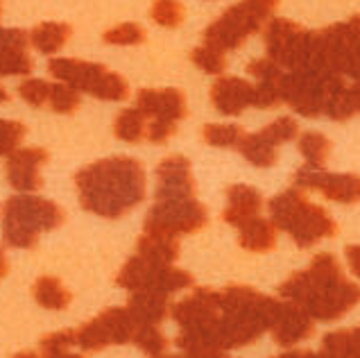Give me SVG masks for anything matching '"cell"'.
<instances>
[{"label":"cell","instance_id":"6da1fadb","mask_svg":"<svg viewBox=\"0 0 360 358\" xmlns=\"http://www.w3.org/2000/svg\"><path fill=\"white\" fill-rule=\"evenodd\" d=\"M79 202L96 216L116 220L146 200V170L131 157H111L91 163L75 175Z\"/></svg>","mask_w":360,"mask_h":358},{"label":"cell","instance_id":"7a4b0ae2","mask_svg":"<svg viewBox=\"0 0 360 358\" xmlns=\"http://www.w3.org/2000/svg\"><path fill=\"white\" fill-rule=\"evenodd\" d=\"M222 313L215 322V333L224 352L254 343L276 320L281 302L265 298L250 286H227L220 290Z\"/></svg>","mask_w":360,"mask_h":358},{"label":"cell","instance_id":"3957f363","mask_svg":"<svg viewBox=\"0 0 360 358\" xmlns=\"http://www.w3.org/2000/svg\"><path fill=\"white\" fill-rule=\"evenodd\" d=\"M66 213L55 202L32 196H14L3 209V238L9 248H34L44 231L61 227Z\"/></svg>","mask_w":360,"mask_h":358},{"label":"cell","instance_id":"277c9868","mask_svg":"<svg viewBox=\"0 0 360 358\" xmlns=\"http://www.w3.org/2000/svg\"><path fill=\"white\" fill-rule=\"evenodd\" d=\"M267 57L285 68H306L311 59V32L288 18H272L265 30Z\"/></svg>","mask_w":360,"mask_h":358},{"label":"cell","instance_id":"5b68a950","mask_svg":"<svg viewBox=\"0 0 360 358\" xmlns=\"http://www.w3.org/2000/svg\"><path fill=\"white\" fill-rule=\"evenodd\" d=\"M207 224V209L195 198L157 200L146 218V231H163L179 236L193 234Z\"/></svg>","mask_w":360,"mask_h":358},{"label":"cell","instance_id":"8992f818","mask_svg":"<svg viewBox=\"0 0 360 358\" xmlns=\"http://www.w3.org/2000/svg\"><path fill=\"white\" fill-rule=\"evenodd\" d=\"M281 100L302 116L317 118L326 102V75L313 68H292L281 77Z\"/></svg>","mask_w":360,"mask_h":358},{"label":"cell","instance_id":"52a82bcc","mask_svg":"<svg viewBox=\"0 0 360 358\" xmlns=\"http://www.w3.org/2000/svg\"><path fill=\"white\" fill-rule=\"evenodd\" d=\"M261 25H263V20L240 0L238 5L229 7L218 20H213V23L207 27V32H204V44L218 48L222 53L224 50H236L245 44L247 37L259 32Z\"/></svg>","mask_w":360,"mask_h":358},{"label":"cell","instance_id":"ba28073f","mask_svg":"<svg viewBox=\"0 0 360 358\" xmlns=\"http://www.w3.org/2000/svg\"><path fill=\"white\" fill-rule=\"evenodd\" d=\"M342 277H345L342 268L333 254H317L311 263V268L304 272L290 274V277L279 286V293L283 300H290L295 304L304 306L322 286L333 283Z\"/></svg>","mask_w":360,"mask_h":358},{"label":"cell","instance_id":"9c48e42d","mask_svg":"<svg viewBox=\"0 0 360 358\" xmlns=\"http://www.w3.org/2000/svg\"><path fill=\"white\" fill-rule=\"evenodd\" d=\"M356 304H360V286L354 281H347L345 277L333 283H326L317 290L311 300L304 304L313 320L333 322L349 313Z\"/></svg>","mask_w":360,"mask_h":358},{"label":"cell","instance_id":"30bf717a","mask_svg":"<svg viewBox=\"0 0 360 358\" xmlns=\"http://www.w3.org/2000/svg\"><path fill=\"white\" fill-rule=\"evenodd\" d=\"M295 184L300 188H317L331 202H356L360 200V177L342 172H324V168L304 166L295 172Z\"/></svg>","mask_w":360,"mask_h":358},{"label":"cell","instance_id":"8fae6325","mask_svg":"<svg viewBox=\"0 0 360 358\" xmlns=\"http://www.w3.org/2000/svg\"><path fill=\"white\" fill-rule=\"evenodd\" d=\"M172 318L181 329H209L222 313V300L218 290L198 288L191 298L170 306Z\"/></svg>","mask_w":360,"mask_h":358},{"label":"cell","instance_id":"7c38bea8","mask_svg":"<svg viewBox=\"0 0 360 358\" xmlns=\"http://www.w3.org/2000/svg\"><path fill=\"white\" fill-rule=\"evenodd\" d=\"M285 231L292 236L297 248L306 250L322 238H333L338 234V224L322 207L306 202L300 209V213L295 216V220L288 224Z\"/></svg>","mask_w":360,"mask_h":358},{"label":"cell","instance_id":"4fadbf2b","mask_svg":"<svg viewBox=\"0 0 360 358\" xmlns=\"http://www.w3.org/2000/svg\"><path fill=\"white\" fill-rule=\"evenodd\" d=\"M195 198V179L191 161L181 155L163 159L157 168V200Z\"/></svg>","mask_w":360,"mask_h":358},{"label":"cell","instance_id":"5bb4252c","mask_svg":"<svg viewBox=\"0 0 360 358\" xmlns=\"http://www.w3.org/2000/svg\"><path fill=\"white\" fill-rule=\"evenodd\" d=\"M136 107L146 118L177 125L186 116V96L179 89H143L136 96Z\"/></svg>","mask_w":360,"mask_h":358},{"label":"cell","instance_id":"9a60e30c","mask_svg":"<svg viewBox=\"0 0 360 358\" xmlns=\"http://www.w3.org/2000/svg\"><path fill=\"white\" fill-rule=\"evenodd\" d=\"M50 159L44 148H20L9 155L7 161V181L16 191L32 193L41 188L39 168Z\"/></svg>","mask_w":360,"mask_h":358},{"label":"cell","instance_id":"2e32d148","mask_svg":"<svg viewBox=\"0 0 360 358\" xmlns=\"http://www.w3.org/2000/svg\"><path fill=\"white\" fill-rule=\"evenodd\" d=\"M48 73L59 82H66V84H70L77 91H84V94L94 96V91L100 84V79L105 77L109 70L102 64H94V61L55 57V59H50Z\"/></svg>","mask_w":360,"mask_h":358},{"label":"cell","instance_id":"e0dca14e","mask_svg":"<svg viewBox=\"0 0 360 358\" xmlns=\"http://www.w3.org/2000/svg\"><path fill=\"white\" fill-rule=\"evenodd\" d=\"M270 329L279 347H295L313 333V318L304 306L288 300L279 306V313H276V320Z\"/></svg>","mask_w":360,"mask_h":358},{"label":"cell","instance_id":"ac0fdd59","mask_svg":"<svg viewBox=\"0 0 360 358\" xmlns=\"http://www.w3.org/2000/svg\"><path fill=\"white\" fill-rule=\"evenodd\" d=\"M254 84L243 77H218L211 89L213 107L224 116H238L247 107H252Z\"/></svg>","mask_w":360,"mask_h":358},{"label":"cell","instance_id":"d6986e66","mask_svg":"<svg viewBox=\"0 0 360 358\" xmlns=\"http://www.w3.org/2000/svg\"><path fill=\"white\" fill-rule=\"evenodd\" d=\"M261 202V193L256 188L245 186V184H233L227 188V209H224L222 218L233 227H243L245 222L259 216L263 207Z\"/></svg>","mask_w":360,"mask_h":358},{"label":"cell","instance_id":"ffe728a7","mask_svg":"<svg viewBox=\"0 0 360 358\" xmlns=\"http://www.w3.org/2000/svg\"><path fill=\"white\" fill-rule=\"evenodd\" d=\"M168 293L161 290H136L131 293L127 309L139 324H161L170 311Z\"/></svg>","mask_w":360,"mask_h":358},{"label":"cell","instance_id":"44dd1931","mask_svg":"<svg viewBox=\"0 0 360 358\" xmlns=\"http://www.w3.org/2000/svg\"><path fill=\"white\" fill-rule=\"evenodd\" d=\"M139 257L157 265H172L179 257V241L172 234L163 231H146L139 238Z\"/></svg>","mask_w":360,"mask_h":358},{"label":"cell","instance_id":"7402d4cb","mask_svg":"<svg viewBox=\"0 0 360 358\" xmlns=\"http://www.w3.org/2000/svg\"><path fill=\"white\" fill-rule=\"evenodd\" d=\"M240 229L238 243L240 248L250 250V252H270L276 245V224L272 220H263V218H252L250 222H245Z\"/></svg>","mask_w":360,"mask_h":358},{"label":"cell","instance_id":"603a6c76","mask_svg":"<svg viewBox=\"0 0 360 358\" xmlns=\"http://www.w3.org/2000/svg\"><path fill=\"white\" fill-rule=\"evenodd\" d=\"M98 320L105 326L109 345H127L134 340V333L139 329V322L134 320L129 309H107L98 315Z\"/></svg>","mask_w":360,"mask_h":358},{"label":"cell","instance_id":"cb8c5ba5","mask_svg":"<svg viewBox=\"0 0 360 358\" xmlns=\"http://www.w3.org/2000/svg\"><path fill=\"white\" fill-rule=\"evenodd\" d=\"M73 34V27L66 23H55V20H48V23L37 25L32 32H30V44H32L39 53L44 55H55L61 48L66 46V41Z\"/></svg>","mask_w":360,"mask_h":358},{"label":"cell","instance_id":"d4e9b609","mask_svg":"<svg viewBox=\"0 0 360 358\" xmlns=\"http://www.w3.org/2000/svg\"><path fill=\"white\" fill-rule=\"evenodd\" d=\"M238 150L252 166H259V168H270L276 161V143L267 136L265 132L245 134L238 143Z\"/></svg>","mask_w":360,"mask_h":358},{"label":"cell","instance_id":"484cf974","mask_svg":"<svg viewBox=\"0 0 360 358\" xmlns=\"http://www.w3.org/2000/svg\"><path fill=\"white\" fill-rule=\"evenodd\" d=\"M308 202V198L304 196V191L297 188H288L283 193H279L272 202H270V220L276 224V229H288V224L295 220V216L300 213V209Z\"/></svg>","mask_w":360,"mask_h":358},{"label":"cell","instance_id":"4316f807","mask_svg":"<svg viewBox=\"0 0 360 358\" xmlns=\"http://www.w3.org/2000/svg\"><path fill=\"white\" fill-rule=\"evenodd\" d=\"M34 300L44 306V309L50 311H64L66 306L73 302V295H70L64 283H61L57 277H41L34 283Z\"/></svg>","mask_w":360,"mask_h":358},{"label":"cell","instance_id":"83f0119b","mask_svg":"<svg viewBox=\"0 0 360 358\" xmlns=\"http://www.w3.org/2000/svg\"><path fill=\"white\" fill-rule=\"evenodd\" d=\"M322 354L331 358H360V326L352 331H333L324 335Z\"/></svg>","mask_w":360,"mask_h":358},{"label":"cell","instance_id":"f1b7e54d","mask_svg":"<svg viewBox=\"0 0 360 358\" xmlns=\"http://www.w3.org/2000/svg\"><path fill=\"white\" fill-rule=\"evenodd\" d=\"M146 116H143V111L136 107V109H125L120 111L116 122H114V132L120 141L125 143H139L143 136H146Z\"/></svg>","mask_w":360,"mask_h":358},{"label":"cell","instance_id":"f546056e","mask_svg":"<svg viewBox=\"0 0 360 358\" xmlns=\"http://www.w3.org/2000/svg\"><path fill=\"white\" fill-rule=\"evenodd\" d=\"M328 148L331 143L324 134H317V132H306L300 136V152L306 159V166L313 168H324L326 157H328Z\"/></svg>","mask_w":360,"mask_h":358},{"label":"cell","instance_id":"4dcf8cb0","mask_svg":"<svg viewBox=\"0 0 360 358\" xmlns=\"http://www.w3.org/2000/svg\"><path fill=\"white\" fill-rule=\"evenodd\" d=\"M73 347H77V331H73V329L55 331V333H48L41 338V354L50 356V358L70 356L73 354Z\"/></svg>","mask_w":360,"mask_h":358},{"label":"cell","instance_id":"1f68e13d","mask_svg":"<svg viewBox=\"0 0 360 358\" xmlns=\"http://www.w3.org/2000/svg\"><path fill=\"white\" fill-rule=\"evenodd\" d=\"M30 73H32V59L27 57L25 48L0 50V77L30 75Z\"/></svg>","mask_w":360,"mask_h":358},{"label":"cell","instance_id":"d6a6232c","mask_svg":"<svg viewBox=\"0 0 360 358\" xmlns=\"http://www.w3.org/2000/svg\"><path fill=\"white\" fill-rule=\"evenodd\" d=\"M191 59H193L195 66L202 68L204 73H209V75H222L224 68H227V59H224V53H222V50H218V48L209 46V44L195 48L193 53H191Z\"/></svg>","mask_w":360,"mask_h":358},{"label":"cell","instance_id":"836d02e7","mask_svg":"<svg viewBox=\"0 0 360 358\" xmlns=\"http://www.w3.org/2000/svg\"><path fill=\"white\" fill-rule=\"evenodd\" d=\"M50 107L57 114H73V111L79 107V91L73 89L66 82H59V84H50Z\"/></svg>","mask_w":360,"mask_h":358},{"label":"cell","instance_id":"e575fe53","mask_svg":"<svg viewBox=\"0 0 360 358\" xmlns=\"http://www.w3.org/2000/svg\"><path fill=\"white\" fill-rule=\"evenodd\" d=\"M139 345L141 352H146L148 356H161L166 352V335H163L157 324H139L136 333H134V340Z\"/></svg>","mask_w":360,"mask_h":358},{"label":"cell","instance_id":"d590c367","mask_svg":"<svg viewBox=\"0 0 360 358\" xmlns=\"http://www.w3.org/2000/svg\"><path fill=\"white\" fill-rule=\"evenodd\" d=\"M150 16L163 27H179L184 23V5L179 0H154Z\"/></svg>","mask_w":360,"mask_h":358},{"label":"cell","instance_id":"8d00e7d4","mask_svg":"<svg viewBox=\"0 0 360 358\" xmlns=\"http://www.w3.org/2000/svg\"><path fill=\"white\" fill-rule=\"evenodd\" d=\"M77 347H82V352H98V350L109 347L105 326H102V322L98 318L82 324L77 329Z\"/></svg>","mask_w":360,"mask_h":358},{"label":"cell","instance_id":"74e56055","mask_svg":"<svg viewBox=\"0 0 360 358\" xmlns=\"http://www.w3.org/2000/svg\"><path fill=\"white\" fill-rule=\"evenodd\" d=\"M243 136H245V132L238 125H207L204 127V141L213 148H238Z\"/></svg>","mask_w":360,"mask_h":358},{"label":"cell","instance_id":"f35d334b","mask_svg":"<svg viewBox=\"0 0 360 358\" xmlns=\"http://www.w3.org/2000/svg\"><path fill=\"white\" fill-rule=\"evenodd\" d=\"M94 96L100 100H109V102H120L129 96V84L125 82V77L118 73H107L100 79V84L96 87Z\"/></svg>","mask_w":360,"mask_h":358},{"label":"cell","instance_id":"ab89813d","mask_svg":"<svg viewBox=\"0 0 360 358\" xmlns=\"http://www.w3.org/2000/svg\"><path fill=\"white\" fill-rule=\"evenodd\" d=\"M105 41L114 46H139L146 41V30L136 23H122L105 32Z\"/></svg>","mask_w":360,"mask_h":358},{"label":"cell","instance_id":"60d3db41","mask_svg":"<svg viewBox=\"0 0 360 358\" xmlns=\"http://www.w3.org/2000/svg\"><path fill=\"white\" fill-rule=\"evenodd\" d=\"M25 136V125L18 120L0 118V155H12L18 150V143Z\"/></svg>","mask_w":360,"mask_h":358},{"label":"cell","instance_id":"b9f144b4","mask_svg":"<svg viewBox=\"0 0 360 358\" xmlns=\"http://www.w3.org/2000/svg\"><path fill=\"white\" fill-rule=\"evenodd\" d=\"M18 96L23 98L27 105L32 107H44L48 98H50V84L46 79H37V77H30L25 82H20L18 87Z\"/></svg>","mask_w":360,"mask_h":358},{"label":"cell","instance_id":"7bdbcfd3","mask_svg":"<svg viewBox=\"0 0 360 358\" xmlns=\"http://www.w3.org/2000/svg\"><path fill=\"white\" fill-rule=\"evenodd\" d=\"M281 79L279 82H259L254 87V98H252V107L267 109V107H276L281 102Z\"/></svg>","mask_w":360,"mask_h":358},{"label":"cell","instance_id":"ee69618b","mask_svg":"<svg viewBox=\"0 0 360 358\" xmlns=\"http://www.w3.org/2000/svg\"><path fill=\"white\" fill-rule=\"evenodd\" d=\"M263 132L276 143V146H281V143H288V141L297 139V134H300V127H297V120L295 118L281 116V118H276L272 125H267Z\"/></svg>","mask_w":360,"mask_h":358},{"label":"cell","instance_id":"f6af8a7d","mask_svg":"<svg viewBox=\"0 0 360 358\" xmlns=\"http://www.w3.org/2000/svg\"><path fill=\"white\" fill-rule=\"evenodd\" d=\"M247 73L254 75L259 82H279L283 77L281 73V66L276 64V61H272L270 57H265V59H256L252 61L250 66H247Z\"/></svg>","mask_w":360,"mask_h":358},{"label":"cell","instance_id":"bcb514c9","mask_svg":"<svg viewBox=\"0 0 360 358\" xmlns=\"http://www.w3.org/2000/svg\"><path fill=\"white\" fill-rule=\"evenodd\" d=\"M174 129H177V125L174 122H166V120H152L148 129H146V139L150 143H166L172 134Z\"/></svg>","mask_w":360,"mask_h":358},{"label":"cell","instance_id":"7dc6e473","mask_svg":"<svg viewBox=\"0 0 360 358\" xmlns=\"http://www.w3.org/2000/svg\"><path fill=\"white\" fill-rule=\"evenodd\" d=\"M243 3L250 7L261 20H267L274 14V9H276V5H279V0H243Z\"/></svg>","mask_w":360,"mask_h":358},{"label":"cell","instance_id":"c3c4849f","mask_svg":"<svg viewBox=\"0 0 360 358\" xmlns=\"http://www.w3.org/2000/svg\"><path fill=\"white\" fill-rule=\"evenodd\" d=\"M347 263L352 272L360 279V245H349L347 248Z\"/></svg>","mask_w":360,"mask_h":358},{"label":"cell","instance_id":"681fc988","mask_svg":"<svg viewBox=\"0 0 360 358\" xmlns=\"http://www.w3.org/2000/svg\"><path fill=\"white\" fill-rule=\"evenodd\" d=\"M349 27H352V32L360 39V14H356L352 20H349Z\"/></svg>","mask_w":360,"mask_h":358},{"label":"cell","instance_id":"f907efd6","mask_svg":"<svg viewBox=\"0 0 360 358\" xmlns=\"http://www.w3.org/2000/svg\"><path fill=\"white\" fill-rule=\"evenodd\" d=\"M5 274H7V259H5L3 250H0V277H5Z\"/></svg>","mask_w":360,"mask_h":358},{"label":"cell","instance_id":"816d5d0a","mask_svg":"<svg viewBox=\"0 0 360 358\" xmlns=\"http://www.w3.org/2000/svg\"><path fill=\"white\" fill-rule=\"evenodd\" d=\"M7 98H9V96H7V91H5L3 87H0V102H5Z\"/></svg>","mask_w":360,"mask_h":358}]
</instances>
